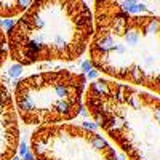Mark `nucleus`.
Masks as SVG:
<instances>
[{"label":"nucleus","instance_id":"obj_3","mask_svg":"<svg viewBox=\"0 0 160 160\" xmlns=\"http://www.w3.org/2000/svg\"><path fill=\"white\" fill-rule=\"evenodd\" d=\"M85 106L95 122L127 160H160V98L157 95L98 78L85 90Z\"/></svg>","mask_w":160,"mask_h":160},{"label":"nucleus","instance_id":"obj_8","mask_svg":"<svg viewBox=\"0 0 160 160\" xmlns=\"http://www.w3.org/2000/svg\"><path fill=\"white\" fill-rule=\"evenodd\" d=\"M21 68L22 66H19V64H15L13 68L10 69V75L11 77H16V75H19V72H21Z\"/></svg>","mask_w":160,"mask_h":160},{"label":"nucleus","instance_id":"obj_7","mask_svg":"<svg viewBox=\"0 0 160 160\" xmlns=\"http://www.w3.org/2000/svg\"><path fill=\"white\" fill-rule=\"evenodd\" d=\"M7 58H8V40L5 31L0 28V68L5 64Z\"/></svg>","mask_w":160,"mask_h":160},{"label":"nucleus","instance_id":"obj_5","mask_svg":"<svg viewBox=\"0 0 160 160\" xmlns=\"http://www.w3.org/2000/svg\"><path fill=\"white\" fill-rule=\"evenodd\" d=\"M19 125L15 101L8 87L0 82V160H11L19 148Z\"/></svg>","mask_w":160,"mask_h":160},{"label":"nucleus","instance_id":"obj_4","mask_svg":"<svg viewBox=\"0 0 160 160\" xmlns=\"http://www.w3.org/2000/svg\"><path fill=\"white\" fill-rule=\"evenodd\" d=\"M85 74L68 69L40 72L15 85L13 101L24 125H59L74 120L82 109Z\"/></svg>","mask_w":160,"mask_h":160},{"label":"nucleus","instance_id":"obj_6","mask_svg":"<svg viewBox=\"0 0 160 160\" xmlns=\"http://www.w3.org/2000/svg\"><path fill=\"white\" fill-rule=\"evenodd\" d=\"M34 2L28 0H3L0 2V18H13L18 15H24Z\"/></svg>","mask_w":160,"mask_h":160},{"label":"nucleus","instance_id":"obj_11","mask_svg":"<svg viewBox=\"0 0 160 160\" xmlns=\"http://www.w3.org/2000/svg\"><path fill=\"white\" fill-rule=\"evenodd\" d=\"M96 75H98V71H96V69H91V71L88 72V77H90V78H95Z\"/></svg>","mask_w":160,"mask_h":160},{"label":"nucleus","instance_id":"obj_10","mask_svg":"<svg viewBox=\"0 0 160 160\" xmlns=\"http://www.w3.org/2000/svg\"><path fill=\"white\" fill-rule=\"evenodd\" d=\"M82 69L87 71V72H90V71H91V62H90V61H85V62L82 64Z\"/></svg>","mask_w":160,"mask_h":160},{"label":"nucleus","instance_id":"obj_2","mask_svg":"<svg viewBox=\"0 0 160 160\" xmlns=\"http://www.w3.org/2000/svg\"><path fill=\"white\" fill-rule=\"evenodd\" d=\"M95 18L80 0H42L7 32L8 56L19 66L75 61L90 47Z\"/></svg>","mask_w":160,"mask_h":160},{"label":"nucleus","instance_id":"obj_9","mask_svg":"<svg viewBox=\"0 0 160 160\" xmlns=\"http://www.w3.org/2000/svg\"><path fill=\"white\" fill-rule=\"evenodd\" d=\"M19 154L21 155H26V154H28V146H26V142H19Z\"/></svg>","mask_w":160,"mask_h":160},{"label":"nucleus","instance_id":"obj_1","mask_svg":"<svg viewBox=\"0 0 160 160\" xmlns=\"http://www.w3.org/2000/svg\"><path fill=\"white\" fill-rule=\"evenodd\" d=\"M90 62L115 82L160 95V16L125 11L120 2H95Z\"/></svg>","mask_w":160,"mask_h":160}]
</instances>
